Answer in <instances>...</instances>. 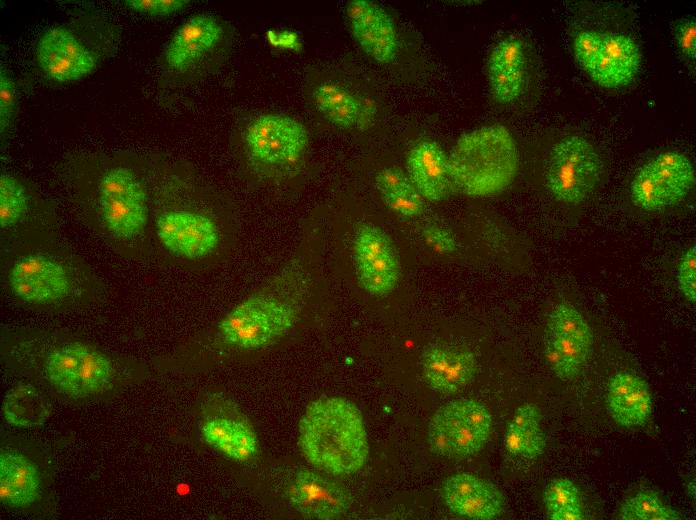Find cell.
<instances>
[{"mask_svg": "<svg viewBox=\"0 0 696 520\" xmlns=\"http://www.w3.org/2000/svg\"><path fill=\"white\" fill-rule=\"evenodd\" d=\"M60 175L85 224L121 258L145 260L153 250L148 163L132 156L83 154Z\"/></svg>", "mask_w": 696, "mask_h": 520, "instance_id": "obj_1", "label": "cell"}, {"mask_svg": "<svg viewBox=\"0 0 696 520\" xmlns=\"http://www.w3.org/2000/svg\"><path fill=\"white\" fill-rule=\"evenodd\" d=\"M152 246L188 269L219 265L233 252L237 228L231 211L189 169L149 164Z\"/></svg>", "mask_w": 696, "mask_h": 520, "instance_id": "obj_2", "label": "cell"}, {"mask_svg": "<svg viewBox=\"0 0 696 520\" xmlns=\"http://www.w3.org/2000/svg\"><path fill=\"white\" fill-rule=\"evenodd\" d=\"M317 276L315 243L305 232L283 264L218 321L217 343L239 352L278 343L299 324Z\"/></svg>", "mask_w": 696, "mask_h": 520, "instance_id": "obj_3", "label": "cell"}, {"mask_svg": "<svg viewBox=\"0 0 696 520\" xmlns=\"http://www.w3.org/2000/svg\"><path fill=\"white\" fill-rule=\"evenodd\" d=\"M94 270L57 235L1 245V278L17 300L32 306H54L96 292L101 282Z\"/></svg>", "mask_w": 696, "mask_h": 520, "instance_id": "obj_4", "label": "cell"}, {"mask_svg": "<svg viewBox=\"0 0 696 520\" xmlns=\"http://www.w3.org/2000/svg\"><path fill=\"white\" fill-rule=\"evenodd\" d=\"M299 444L308 462L333 475L357 472L369 453L363 417L342 397H322L307 407L299 423Z\"/></svg>", "mask_w": 696, "mask_h": 520, "instance_id": "obj_5", "label": "cell"}, {"mask_svg": "<svg viewBox=\"0 0 696 520\" xmlns=\"http://www.w3.org/2000/svg\"><path fill=\"white\" fill-rule=\"evenodd\" d=\"M120 28L98 11H85L46 29L35 46V62L47 79L71 83L93 74L116 51Z\"/></svg>", "mask_w": 696, "mask_h": 520, "instance_id": "obj_6", "label": "cell"}, {"mask_svg": "<svg viewBox=\"0 0 696 520\" xmlns=\"http://www.w3.org/2000/svg\"><path fill=\"white\" fill-rule=\"evenodd\" d=\"M13 353L37 365L55 389L75 399L104 391L116 375V364L108 354L76 338H27L13 346Z\"/></svg>", "mask_w": 696, "mask_h": 520, "instance_id": "obj_7", "label": "cell"}, {"mask_svg": "<svg viewBox=\"0 0 696 520\" xmlns=\"http://www.w3.org/2000/svg\"><path fill=\"white\" fill-rule=\"evenodd\" d=\"M452 184L471 197L501 193L519 168L516 142L507 127L484 125L463 133L449 155Z\"/></svg>", "mask_w": 696, "mask_h": 520, "instance_id": "obj_8", "label": "cell"}, {"mask_svg": "<svg viewBox=\"0 0 696 520\" xmlns=\"http://www.w3.org/2000/svg\"><path fill=\"white\" fill-rule=\"evenodd\" d=\"M309 134L298 120L267 113L256 117L243 136V160L257 182L280 186L301 173Z\"/></svg>", "mask_w": 696, "mask_h": 520, "instance_id": "obj_9", "label": "cell"}, {"mask_svg": "<svg viewBox=\"0 0 696 520\" xmlns=\"http://www.w3.org/2000/svg\"><path fill=\"white\" fill-rule=\"evenodd\" d=\"M603 161L585 137L568 135L553 144L545 166V184L552 196L578 205L595 190L603 175Z\"/></svg>", "mask_w": 696, "mask_h": 520, "instance_id": "obj_10", "label": "cell"}, {"mask_svg": "<svg viewBox=\"0 0 696 520\" xmlns=\"http://www.w3.org/2000/svg\"><path fill=\"white\" fill-rule=\"evenodd\" d=\"M493 429L489 409L475 399H458L441 406L431 417L427 438L435 454L463 459L477 454Z\"/></svg>", "mask_w": 696, "mask_h": 520, "instance_id": "obj_11", "label": "cell"}, {"mask_svg": "<svg viewBox=\"0 0 696 520\" xmlns=\"http://www.w3.org/2000/svg\"><path fill=\"white\" fill-rule=\"evenodd\" d=\"M357 286L373 297L388 295L397 285L400 265L389 235L371 221L354 225L346 243Z\"/></svg>", "mask_w": 696, "mask_h": 520, "instance_id": "obj_12", "label": "cell"}, {"mask_svg": "<svg viewBox=\"0 0 696 520\" xmlns=\"http://www.w3.org/2000/svg\"><path fill=\"white\" fill-rule=\"evenodd\" d=\"M0 233L1 245L58 234L51 204L28 180L9 172L0 176Z\"/></svg>", "mask_w": 696, "mask_h": 520, "instance_id": "obj_13", "label": "cell"}, {"mask_svg": "<svg viewBox=\"0 0 696 520\" xmlns=\"http://www.w3.org/2000/svg\"><path fill=\"white\" fill-rule=\"evenodd\" d=\"M594 343L593 331L582 313L568 302L556 304L545 324L544 357L555 377L576 379L587 365Z\"/></svg>", "mask_w": 696, "mask_h": 520, "instance_id": "obj_14", "label": "cell"}, {"mask_svg": "<svg viewBox=\"0 0 696 520\" xmlns=\"http://www.w3.org/2000/svg\"><path fill=\"white\" fill-rule=\"evenodd\" d=\"M695 184V169L681 152L666 151L643 164L630 184L633 204L648 212L680 203Z\"/></svg>", "mask_w": 696, "mask_h": 520, "instance_id": "obj_15", "label": "cell"}, {"mask_svg": "<svg viewBox=\"0 0 696 520\" xmlns=\"http://www.w3.org/2000/svg\"><path fill=\"white\" fill-rule=\"evenodd\" d=\"M226 29L219 18L199 13L185 20L172 34L162 53L164 70L178 77H190L206 68L220 52Z\"/></svg>", "mask_w": 696, "mask_h": 520, "instance_id": "obj_16", "label": "cell"}, {"mask_svg": "<svg viewBox=\"0 0 696 520\" xmlns=\"http://www.w3.org/2000/svg\"><path fill=\"white\" fill-rule=\"evenodd\" d=\"M345 13L350 32L360 49L378 64L392 63L398 54L399 37L390 13L371 0H351Z\"/></svg>", "mask_w": 696, "mask_h": 520, "instance_id": "obj_17", "label": "cell"}, {"mask_svg": "<svg viewBox=\"0 0 696 520\" xmlns=\"http://www.w3.org/2000/svg\"><path fill=\"white\" fill-rule=\"evenodd\" d=\"M529 59L524 41L509 35L489 52L486 76L492 99L501 105L518 100L528 83Z\"/></svg>", "mask_w": 696, "mask_h": 520, "instance_id": "obj_18", "label": "cell"}, {"mask_svg": "<svg viewBox=\"0 0 696 520\" xmlns=\"http://www.w3.org/2000/svg\"><path fill=\"white\" fill-rule=\"evenodd\" d=\"M311 101L324 120L341 130L365 131L376 118V106L370 98L333 80L317 84Z\"/></svg>", "mask_w": 696, "mask_h": 520, "instance_id": "obj_19", "label": "cell"}, {"mask_svg": "<svg viewBox=\"0 0 696 520\" xmlns=\"http://www.w3.org/2000/svg\"><path fill=\"white\" fill-rule=\"evenodd\" d=\"M441 495L449 510L469 519H494L505 508L501 491L493 483L471 473L448 477L442 484Z\"/></svg>", "mask_w": 696, "mask_h": 520, "instance_id": "obj_20", "label": "cell"}, {"mask_svg": "<svg viewBox=\"0 0 696 520\" xmlns=\"http://www.w3.org/2000/svg\"><path fill=\"white\" fill-rule=\"evenodd\" d=\"M293 507L306 518L333 519L351 506L349 492L336 482L314 471H299L289 490Z\"/></svg>", "mask_w": 696, "mask_h": 520, "instance_id": "obj_21", "label": "cell"}, {"mask_svg": "<svg viewBox=\"0 0 696 520\" xmlns=\"http://www.w3.org/2000/svg\"><path fill=\"white\" fill-rule=\"evenodd\" d=\"M641 63L640 49L629 35L602 32L601 42L586 74L604 88L628 85L637 75Z\"/></svg>", "mask_w": 696, "mask_h": 520, "instance_id": "obj_22", "label": "cell"}, {"mask_svg": "<svg viewBox=\"0 0 696 520\" xmlns=\"http://www.w3.org/2000/svg\"><path fill=\"white\" fill-rule=\"evenodd\" d=\"M423 376L436 392L453 394L464 389L475 377L477 360L468 349L433 345L421 360Z\"/></svg>", "mask_w": 696, "mask_h": 520, "instance_id": "obj_23", "label": "cell"}, {"mask_svg": "<svg viewBox=\"0 0 696 520\" xmlns=\"http://www.w3.org/2000/svg\"><path fill=\"white\" fill-rule=\"evenodd\" d=\"M406 170L416 189L428 201L444 200L453 187L449 156L434 140L422 139L409 149Z\"/></svg>", "mask_w": 696, "mask_h": 520, "instance_id": "obj_24", "label": "cell"}, {"mask_svg": "<svg viewBox=\"0 0 696 520\" xmlns=\"http://www.w3.org/2000/svg\"><path fill=\"white\" fill-rule=\"evenodd\" d=\"M607 410L620 426H644L653 411L652 393L648 383L627 371L614 374L607 387Z\"/></svg>", "mask_w": 696, "mask_h": 520, "instance_id": "obj_25", "label": "cell"}, {"mask_svg": "<svg viewBox=\"0 0 696 520\" xmlns=\"http://www.w3.org/2000/svg\"><path fill=\"white\" fill-rule=\"evenodd\" d=\"M41 489L37 466L14 450L0 453V499L15 508L27 507L39 497Z\"/></svg>", "mask_w": 696, "mask_h": 520, "instance_id": "obj_26", "label": "cell"}, {"mask_svg": "<svg viewBox=\"0 0 696 520\" xmlns=\"http://www.w3.org/2000/svg\"><path fill=\"white\" fill-rule=\"evenodd\" d=\"M542 415L533 403L520 405L511 417L504 434V447L515 457L536 459L547 446V437L541 424Z\"/></svg>", "mask_w": 696, "mask_h": 520, "instance_id": "obj_27", "label": "cell"}, {"mask_svg": "<svg viewBox=\"0 0 696 520\" xmlns=\"http://www.w3.org/2000/svg\"><path fill=\"white\" fill-rule=\"evenodd\" d=\"M201 430L209 445L234 460H249L257 452L256 434L245 419L213 417L204 422Z\"/></svg>", "mask_w": 696, "mask_h": 520, "instance_id": "obj_28", "label": "cell"}, {"mask_svg": "<svg viewBox=\"0 0 696 520\" xmlns=\"http://www.w3.org/2000/svg\"><path fill=\"white\" fill-rule=\"evenodd\" d=\"M373 184L383 204L393 213L403 217H416L423 213L425 199L400 168H381L375 173Z\"/></svg>", "mask_w": 696, "mask_h": 520, "instance_id": "obj_29", "label": "cell"}, {"mask_svg": "<svg viewBox=\"0 0 696 520\" xmlns=\"http://www.w3.org/2000/svg\"><path fill=\"white\" fill-rule=\"evenodd\" d=\"M50 413L51 406L45 396L35 386L24 382L11 388L2 404L4 419L10 425L20 428L40 426Z\"/></svg>", "mask_w": 696, "mask_h": 520, "instance_id": "obj_30", "label": "cell"}, {"mask_svg": "<svg viewBox=\"0 0 696 520\" xmlns=\"http://www.w3.org/2000/svg\"><path fill=\"white\" fill-rule=\"evenodd\" d=\"M543 502L548 519L582 520L584 509L578 486L570 479H552L543 492Z\"/></svg>", "mask_w": 696, "mask_h": 520, "instance_id": "obj_31", "label": "cell"}, {"mask_svg": "<svg viewBox=\"0 0 696 520\" xmlns=\"http://www.w3.org/2000/svg\"><path fill=\"white\" fill-rule=\"evenodd\" d=\"M618 518L622 520H681L683 515L666 504L652 490H641L621 505Z\"/></svg>", "mask_w": 696, "mask_h": 520, "instance_id": "obj_32", "label": "cell"}, {"mask_svg": "<svg viewBox=\"0 0 696 520\" xmlns=\"http://www.w3.org/2000/svg\"><path fill=\"white\" fill-rule=\"evenodd\" d=\"M17 90L11 73L2 65L0 69V133L7 138L17 114Z\"/></svg>", "mask_w": 696, "mask_h": 520, "instance_id": "obj_33", "label": "cell"}, {"mask_svg": "<svg viewBox=\"0 0 696 520\" xmlns=\"http://www.w3.org/2000/svg\"><path fill=\"white\" fill-rule=\"evenodd\" d=\"M673 39L676 49L691 69L695 68L696 58V22L692 17L678 20L673 27Z\"/></svg>", "mask_w": 696, "mask_h": 520, "instance_id": "obj_34", "label": "cell"}, {"mask_svg": "<svg viewBox=\"0 0 696 520\" xmlns=\"http://www.w3.org/2000/svg\"><path fill=\"white\" fill-rule=\"evenodd\" d=\"M188 0H125L124 6L132 12L152 17L170 16L185 10Z\"/></svg>", "mask_w": 696, "mask_h": 520, "instance_id": "obj_35", "label": "cell"}, {"mask_svg": "<svg viewBox=\"0 0 696 520\" xmlns=\"http://www.w3.org/2000/svg\"><path fill=\"white\" fill-rule=\"evenodd\" d=\"M678 287L684 298L690 303L696 300V249L689 247L683 252L677 269Z\"/></svg>", "mask_w": 696, "mask_h": 520, "instance_id": "obj_36", "label": "cell"}, {"mask_svg": "<svg viewBox=\"0 0 696 520\" xmlns=\"http://www.w3.org/2000/svg\"><path fill=\"white\" fill-rule=\"evenodd\" d=\"M602 32L595 30H581L577 32L572 41L574 57L579 66L586 72L591 66L601 42Z\"/></svg>", "mask_w": 696, "mask_h": 520, "instance_id": "obj_37", "label": "cell"}, {"mask_svg": "<svg viewBox=\"0 0 696 520\" xmlns=\"http://www.w3.org/2000/svg\"><path fill=\"white\" fill-rule=\"evenodd\" d=\"M424 236L427 243L438 251L452 252L456 248L453 235L441 226L429 225L425 227Z\"/></svg>", "mask_w": 696, "mask_h": 520, "instance_id": "obj_38", "label": "cell"}]
</instances>
